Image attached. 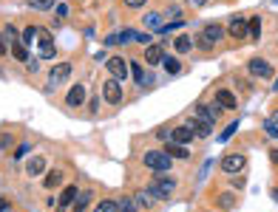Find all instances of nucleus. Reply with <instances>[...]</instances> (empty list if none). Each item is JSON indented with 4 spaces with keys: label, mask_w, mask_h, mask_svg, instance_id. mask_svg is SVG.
<instances>
[{
    "label": "nucleus",
    "mask_w": 278,
    "mask_h": 212,
    "mask_svg": "<svg viewBox=\"0 0 278 212\" xmlns=\"http://www.w3.org/2000/svg\"><path fill=\"white\" fill-rule=\"evenodd\" d=\"M29 150H31V145H29V142H23V145H20L17 150H14V161H20V158H23Z\"/></svg>",
    "instance_id": "37998d69"
},
{
    "label": "nucleus",
    "mask_w": 278,
    "mask_h": 212,
    "mask_svg": "<svg viewBox=\"0 0 278 212\" xmlns=\"http://www.w3.org/2000/svg\"><path fill=\"white\" fill-rule=\"evenodd\" d=\"M117 209H119V212H142V209H139V204L134 201V195H125V198H119V201H117Z\"/></svg>",
    "instance_id": "c85d7f7f"
},
{
    "label": "nucleus",
    "mask_w": 278,
    "mask_h": 212,
    "mask_svg": "<svg viewBox=\"0 0 278 212\" xmlns=\"http://www.w3.org/2000/svg\"><path fill=\"white\" fill-rule=\"evenodd\" d=\"M66 17H68V6L62 3V6H57V23H62Z\"/></svg>",
    "instance_id": "49530a36"
},
{
    "label": "nucleus",
    "mask_w": 278,
    "mask_h": 212,
    "mask_svg": "<svg viewBox=\"0 0 278 212\" xmlns=\"http://www.w3.org/2000/svg\"><path fill=\"white\" fill-rule=\"evenodd\" d=\"M176 187H179V178H173L170 173H154V178L148 181V190L156 195L159 201L170 198L173 193H176Z\"/></svg>",
    "instance_id": "f257e3e1"
},
{
    "label": "nucleus",
    "mask_w": 278,
    "mask_h": 212,
    "mask_svg": "<svg viewBox=\"0 0 278 212\" xmlns=\"http://www.w3.org/2000/svg\"><path fill=\"white\" fill-rule=\"evenodd\" d=\"M9 54H12L17 62H23V65H26V62H29V45H23V42L17 40V42H12V45H9Z\"/></svg>",
    "instance_id": "5701e85b"
},
{
    "label": "nucleus",
    "mask_w": 278,
    "mask_h": 212,
    "mask_svg": "<svg viewBox=\"0 0 278 212\" xmlns=\"http://www.w3.org/2000/svg\"><path fill=\"white\" fill-rule=\"evenodd\" d=\"M272 198H275V201H278V187H275V190H272Z\"/></svg>",
    "instance_id": "864d4df0"
},
{
    "label": "nucleus",
    "mask_w": 278,
    "mask_h": 212,
    "mask_svg": "<svg viewBox=\"0 0 278 212\" xmlns=\"http://www.w3.org/2000/svg\"><path fill=\"white\" fill-rule=\"evenodd\" d=\"M97 110H99V99H97V93H94V97L88 99V113L97 116Z\"/></svg>",
    "instance_id": "c03bdc74"
},
{
    "label": "nucleus",
    "mask_w": 278,
    "mask_h": 212,
    "mask_svg": "<svg viewBox=\"0 0 278 212\" xmlns=\"http://www.w3.org/2000/svg\"><path fill=\"white\" fill-rule=\"evenodd\" d=\"M6 209V198H3V195H0V212Z\"/></svg>",
    "instance_id": "603ef678"
},
{
    "label": "nucleus",
    "mask_w": 278,
    "mask_h": 212,
    "mask_svg": "<svg viewBox=\"0 0 278 212\" xmlns=\"http://www.w3.org/2000/svg\"><path fill=\"white\" fill-rule=\"evenodd\" d=\"M91 201H94V190H82V193L77 195V201H74V212H88Z\"/></svg>",
    "instance_id": "393cba45"
},
{
    "label": "nucleus",
    "mask_w": 278,
    "mask_h": 212,
    "mask_svg": "<svg viewBox=\"0 0 278 212\" xmlns=\"http://www.w3.org/2000/svg\"><path fill=\"white\" fill-rule=\"evenodd\" d=\"M162 68H165V74H170V77L182 74V62L176 60V57H170V54H165V57H162Z\"/></svg>",
    "instance_id": "a878e982"
},
{
    "label": "nucleus",
    "mask_w": 278,
    "mask_h": 212,
    "mask_svg": "<svg viewBox=\"0 0 278 212\" xmlns=\"http://www.w3.org/2000/svg\"><path fill=\"white\" fill-rule=\"evenodd\" d=\"M156 139L167 142V139H170V127H156Z\"/></svg>",
    "instance_id": "a18cd8bd"
},
{
    "label": "nucleus",
    "mask_w": 278,
    "mask_h": 212,
    "mask_svg": "<svg viewBox=\"0 0 278 212\" xmlns=\"http://www.w3.org/2000/svg\"><path fill=\"white\" fill-rule=\"evenodd\" d=\"M213 99H216V102L222 105L224 110H236V108H239V97H236V93L230 91V88H216Z\"/></svg>",
    "instance_id": "f8f14e48"
},
{
    "label": "nucleus",
    "mask_w": 278,
    "mask_h": 212,
    "mask_svg": "<svg viewBox=\"0 0 278 212\" xmlns=\"http://www.w3.org/2000/svg\"><path fill=\"white\" fill-rule=\"evenodd\" d=\"M193 139H196V136H193L190 127L179 125V127H173V130H170V139H167V142H176V145H187V147H190Z\"/></svg>",
    "instance_id": "4468645a"
},
{
    "label": "nucleus",
    "mask_w": 278,
    "mask_h": 212,
    "mask_svg": "<svg viewBox=\"0 0 278 212\" xmlns=\"http://www.w3.org/2000/svg\"><path fill=\"white\" fill-rule=\"evenodd\" d=\"M261 127H264V133H267V139L278 142V125H275V122H272V119H264V125H261Z\"/></svg>",
    "instance_id": "2f4dec72"
},
{
    "label": "nucleus",
    "mask_w": 278,
    "mask_h": 212,
    "mask_svg": "<svg viewBox=\"0 0 278 212\" xmlns=\"http://www.w3.org/2000/svg\"><path fill=\"white\" fill-rule=\"evenodd\" d=\"M105 71H108V77H114V79L122 82V79L131 74V68H128V60H125V57H108L105 60Z\"/></svg>",
    "instance_id": "0eeeda50"
},
{
    "label": "nucleus",
    "mask_w": 278,
    "mask_h": 212,
    "mask_svg": "<svg viewBox=\"0 0 278 212\" xmlns=\"http://www.w3.org/2000/svg\"><path fill=\"white\" fill-rule=\"evenodd\" d=\"M77 195H80V190H77V184H68V187H62V193H60V198H57V206H71L77 201Z\"/></svg>",
    "instance_id": "6ab92c4d"
},
{
    "label": "nucleus",
    "mask_w": 278,
    "mask_h": 212,
    "mask_svg": "<svg viewBox=\"0 0 278 212\" xmlns=\"http://www.w3.org/2000/svg\"><path fill=\"white\" fill-rule=\"evenodd\" d=\"M204 212H207V209H204Z\"/></svg>",
    "instance_id": "4d7b16f0"
},
{
    "label": "nucleus",
    "mask_w": 278,
    "mask_h": 212,
    "mask_svg": "<svg viewBox=\"0 0 278 212\" xmlns=\"http://www.w3.org/2000/svg\"><path fill=\"white\" fill-rule=\"evenodd\" d=\"M37 26H26L23 29V34H20V42H23V45H31V40H34V37H37Z\"/></svg>",
    "instance_id": "7c9ffc66"
},
{
    "label": "nucleus",
    "mask_w": 278,
    "mask_h": 212,
    "mask_svg": "<svg viewBox=\"0 0 278 212\" xmlns=\"http://www.w3.org/2000/svg\"><path fill=\"white\" fill-rule=\"evenodd\" d=\"M94 212H119L117 209V198H102L97 206H94Z\"/></svg>",
    "instance_id": "c756f323"
},
{
    "label": "nucleus",
    "mask_w": 278,
    "mask_h": 212,
    "mask_svg": "<svg viewBox=\"0 0 278 212\" xmlns=\"http://www.w3.org/2000/svg\"><path fill=\"white\" fill-rule=\"evenodd\" d=\"M185 125L193 130V136H196V139H207V136L213 133V125H210V122L199 119L196 113H193V116H187V119H185Z\"/></svg>",
    "instance_id": "9d476101"
},
{
    "label": "nucleus",
    "mask_w": 278,
    "mask_h": 212,
    "mask_svg": "<svg viewBox=\"0 0 278 212\" xmlns=\"http://www.w3.org/2000/svg\"><path fill=\"white\" fill-rule=\"evenodd\" d=\"M272 91H278V79H275V82H272Z\"/></svg>",
    "instance_id": "6e6d98bb"
},
{
    "label": "nucleus",
    "mask_w": 278,
    "mask_h": 212,
    "mask_svg": "<svg viewBox=\"0 0 278 212\" xmlns=\"http://www.w3.org/2000/svg\"><path fill=\"white\" fill-rule=\"evenodd\" d=\"M230 187H236V190H244V187H247V178L241 176V173H236V176H233V181H230Z\"/></svg>",
    "instance_id": "a19ab883"
},
{
    "label": "nucleus",
    "mask_w": 278,
    "mask_h": 212,
    "mask_svg": "<svg viewBox=\"0 0 278 212\" xmlns=\"http://www.w3.org/2000/svg\"><path fill=\"white\" fill-rule=\"evenodd\" d=\"M40 57H43V60H54L57 57V45L54 42H51V45H40Z\"/></svg>",
    "instance_id": "e433bc0d"
},
{
    "label": "nucleus",
    "mask_w": 278,
    "mask_h": 212,
    "mask_svg": "<svg viewBox=\"0 0 278 212\" xmlns=\"http://www.w3.org/2000/svg\"><path fill=\"white\" fill-rule=\"evenodd\" d=\"M250 74H253L255 79H272V74H275V68H272L270 60H264V57H253V60L247 62Z\"/></svg>",
    "instance_id": "423d86ee"
},
{
    "label": "nucleus",
    "mask_w": 278,
    "mask_h": 212,
    "mask_svg": "<svg viewBox=\"0 0 278 212\" xmlns=\"http://www.w3.org/2000/svg\"><path fill=\"white\" fill-rule=\"evenodd\" d=\"M236 127H239V125H236V122H233V125H227V127H224V133L219 136V142H227V139H233V133H236Z\"/></svg>",
    "instance_id": "79ce46f5"
},
{
    "label": "nucleus",
    "mask_w": 278,
    "mask_h": 212,
    "mask_svg": "<svg viewBox=\"0 0 278 212\" xmlns=\"http://www.w3.org/2000/svg\"><path fill=\"white\" fill-rule=\"evenodd\" d=\"M233 82L239 85V91H241V93H253V85H250L247 79H241V77H233Z\"/></svg>",
    "instance_id": "ea45409f"
},
{
    "label": "nucleus",
    "mask_w": 278,
    "mask_h": 212,
    "mask_svg": "<svg viewBox=\"0 0 278 212\" xmlns=\"http://www.w3.org/2000/svg\"><path fill=\"white\" fill-rule=\"evenodd\" d=\"M71 77V62H57V65H51L49 71V82H46V93H51L60 82H66V79Z\"/></svg>",
    "instance_id": "39448f33"
},
{
    "label": "nucleus",
    "mask_w": 278,
    "mask_h": 212,
    "mask_svg": "<svg viewBox=\"0 0 278 212\" xmlns=\"http://www.w3.org/2000/svg\"><path fill=\"white\" fill-rule=\"evenodd\" d=\"M247 37H250L253 42L261 40V17H250V20H247Z\"/></svg>",
    "instance_id": "cd10ccee"
},
{
    "label": "nucleus",
    "mask_w": 278,
    "mask_h": 212,
    "mask_svg": "<svg viewBox=\"0 0 278 212\" xmlns=\"http://www.w3.org/2000/svg\"><path fill=\"white\" fill-rule=\"evenodd\" d=\"M6 49H9V45H6V37H3V31H0V57L6 54Z\"/></svg>",
    "instance_id": "09e8293b"
},
{
    "label": "nucleus",
    "mask_w": 278,
    "mask_h": 212,
    "mask_svg": "<svg viewBox=\"0 0 278 212\" xmlns=\"http://www.w3.org/2000/svg\"><path fill=\"white\" fill-rule=\"evenodd\" d=\"M122 6L128 9V12H139L142 6H148V0H122Z\"/></svg>",
    "instance_id": "f704fd0d"
},
{
    "label": "nucleus",
    "mask_w": 278,
    "mask_h": 212,
    "mask_svg": "<svg viewBox=\"0 0 278 212\" xmlns=\"http://www.w3.org/2000/svg\"><path fill=\"white\" fill-rule=\"evenodd\" d=\"M162 150H165L167 156L173 158V161H176V158H182V161H187V158H190V147H187V145H176V142H165V147H162Z\"/></svg>",
    "instance_id": "dca6fc26"
},
{
    "label": "nucleus",
    "mask_w": 278,
    "mask_h": 212,
    "mask_svg": "<svg viewBox=\"0 0 278 212\" xmlns=\"http://www.w3.org/2000/svg\"><path fill=\"white\" fill-rule=\"evenodd\" d=\"M134 201L139 204V209H154V206L159 204V198H156L151 190H136V193H134Z\"/></svg>",
    "instance_id": "a211bd4d"
},
{
    "label": "nucleus",
    "mask_w": 278,
    "mask_h": 212,
    "mask_svg": "<svg viewBox=\"0 0 278 212\" xmlns=\"http://www.w3.org/2000/svg\"><path fill=\"white\" fill-rule=\"evenodd\" d=\"M244 167H247V156H244V153H227V156H222V161H219V170H222L224 176H236V173H241Z\"/></svg>",
    "instance_id": "20e7f679"
},
{
    "label": "nucleus",
    "mask_w": 278,
    "mask_h": 212,
    "mask_svg": "<svg viewBox=\"0 0 278 212\" xmlns=\"http://www.w3.org/2000/svg\"><path fill=\"white\" fill-rule=\"evenodd\" d=\"M128 68H131V77H134V82L139 85V88H145V77H148V71L142 68V62L131 60V62H128Z\"/></svg>",
    "instance_id": "4be33fe9"
},
{
    "label": "nucleus",
    "mask_w": 278,
    "mask_h": 212,
    "mask_svg": "<svg viewBox=\"0 0 278 212\" xmlns=\"http://www.w3.org/2000/svg\"><path fill=\"white\" fill-rule=\"evenodd\" d=\"M193 9H202V6H207V0H187Z\"/></svg>",
    "instance_id": "8fccbe9b"
},
{
    "label": "nucleus",
    "mask_w": 278,
    "mask_h": 212,
    "mask_svg": "<svg viewBox=\"0 0 278 212\" xmlns=\"http://www.w3.org/2000/svg\"><path fill=\"white\" fill-rule=\"evenodd\" d=\"M142 167H148L151 173H170L173 158L165 150H145L142 153Z\"/></svg>",
    "instance_id": "f03ea898"
},
{
    "label": "nucleus",
    "mask_w": 278,
    "mask_h": 212,
    "mask_svg": "<svg viewBox=\"0 0 278 212\" xmlns=\"http://www.w3.org/2000/svg\"><path fill=\"white\" fill-rule=\"evenodd\" d=\"M272 122H275V125H278V110H275V113H272Z\"/></svg>",
    "instance_id": "5fc2aeb1"
},
{
    "label": "nucleus",
    "mask_w": 278,
    "mask_h": 212,
    "mask_svg": "<svg viewBox=\"0 0 278 212\" xmlns=\"http://www.w3.org/2000/svg\"><path fill=\"white\" fill-rule=\"evenodd\" d=\"M165 45L167 42H154V45H148V49H145V65H159L162 57H165Z\"/></svg>",
    "instance_id": "2eb2a0df"
},
{
    "label": "nucleus",
    "mask_w": 278,
    "mask_h": 212,
    "mask_svg": "<svg viewBox=\"0 0 278 212\" xmlns=\"http://www.w3.org/2000/svg\"><path fill=\"white\" fill-rule=\"evenodd\" d=\"M145 29H151V31H162V23H165V17H162V12H151V14H145Z\"/></svg>",
    "instance_id": "bb28decb"
},
{
    "label": "nucleus",
    "mask_w": 278,
    "mask_h": 212,
    "mask_svg": "<svg viewBox=\"0 0 278 212\" xmlns=\"http://www.w3.org/2000/svg\"><path fill=\"white\" fill-rule=\"evenodd\" d=\"M222 110L224 108L216 102V99H213V102H199L196 105V116H199V119H204V122H210V125H216V122H219Z\"/></svg>",
    "instance_id": "6e6552de"
},
{
    "label": "nucleus",
    "mask_w": 278,
    "mask_h": 212,
    "mask_svg": "<svg viewBox=\"0 0 278 212\" xmlns=\"http://www.w3.org/2000/svg\"><path fill=\"white\" fill-rule=\"evenodd\" d=\"M173 51H176V54H190L193 51V37L190 34H179L176 40H173Z\"/></svg>",
    "instance_id": "412c9836"
},
{
    "label": "nucleus",
    "mask_w": 278,
    "mask_h": 212,
    "mask_svg": "<svg viewBox=\"0 0 278 212\" xmlns=\"http://www.w3.org/2000/svg\"><path fill=\"white\" fill-rule=\"evenodd\" d=\"M31 9H37V12H51L54 9V0H29Z\"/></svg>",
    "instance_id": "72a5a7b5"
},
{
    "label": "nucleus",
    "mask_w": 278,
    "mask_h": 212,
    "mask_svg": "<svg viewBox=\"0 0 278 212\" xmlns=\"http://www.w3.org/2000/svg\"><path fill=\"white\" fill-rule=\"evenodd\" d=\"M162 17H165V23H167V20H170V23H173V20H185V17H182V9L179 6H167L165 12H162Z\"/></svg>",
    "instance_id": "473e14b6"
},
{
    "label": "nucleus",
    "mask_w": 278,
    "mask_h": 212,
    "mask_svg": "<svg viewBox=\"0 0 278 212\" xmlns=\"http://www.w3.org/2000/svg\"><path fill=\"white\" fill-rule=\"evenodd\" d=\"M216 206L222 212H230L236 206V195H233V190H227V193H219L216 195Z\"/></svg>",
    "instance_id": "b1692460"
},
{
    "label": "nucleus",
    "mask_w": 278,
    "mask_h": 212,
    "mask_svg": "<svg viewBox=\"0 0 278 212\" xmlns=\"http://www.w3.org/2000/svg\"><path fill=\"white\" fill-rule=\"evenodd\" d=\"M85 97H88L85 85H80V82H77L74 88H68V93H66V108H71V110L82 108V102H85Z\"/></svg>",
    "instance_id": "9b49d317"
},
{
    "label": "nucleus",
    "mask_w": 278,
    "mask_h": 212,
    "mask_svg": "<svg viewBox=\"0 0 278 212\" xmlns=\"http://www.w3.org/2000/svg\"><path fill=\"white\" fill-rule=\"evenodd\" d=\"M62 178H66V173H62V170H46V173H43V190H49V193H51V190H57V187H60V184H62Z\"/></svg>",
    "instance_id": "f3484780"
},
{
    "label": "nucleus",
    "mask_w": 278,
    "mask_h": 212,
    "mask_svg": "<svg viewBox=\"0 0 278 212\" xmlns=\"http://www.w3.org/2000/svg\"><path fill=\"white\" fill-rule=\"evenodd\" d=\"M46 170H49V158L46 156H34V158H29V164H26V176L37 178V176H43Z\"/></svg>",
    "instance_id": "ddd939ff"
},
{
    "label": "nucleus",
    "mask_w": 278,
    "mask_h": 212,
    "mask_svg": "<svg viewBox=\"0 0 278 212\" xmlns=\"http://www.w3.org/2000/svg\"><path fill=\"white\" fill-rule=\"evenodd\" d=\"M193 42H196V45H199L202 51H210V49H213V42L207 40V37H204V31H199V34H196V40H193Z\"/></svg>",
    "instance_id": "c9c22d12"
},
{
    "label": "nucleus",
    "mask_w": 278,
    "mask_h": 212,
    "mask_svg": "<svg viewBox=\"0 0 278 212\" xmlns=\"http://www.w3.org/2000/svg\"><path fill=\"white\" fill-rule=\"evenodd\" d=\"M202 31H204V37H207V40H210L213 45H219V42H222L224 37H227V31H224V29H222V26H219V23H210V26H204Z\"/></svg>",
    "instance_id": "aec40b11"
},
{
    "label": "nucleus",
    "mask_w": 278,
    "mask_h": 212,
    "mask_svg": "<svg viewBox=\"0 0 278 212\" xmlns=\"http://www.w3.org/2000/svg\"><path fill=\"white\" fill-rule=\"evenodd\" d=\"M12 147H14V136L12 133H3V136H0V150L6 153V150H12Z\"/></svg>",
    "instance_id": "4c0bfd02"
},
{
    "label": "nucleus",
    "mask_w": 278,
    "mask_h": 212,
    "mask_svg": "<svg viewBox=\"0 0 278 212\" xmlns=\"http://www.w3.org/2000/svg\"><path fill=\"white\" fill-rule=\"evenodd\" d=\"M270 161H272V164H278V150H270Z\"/></svg>",
    "instance_id": "3c124183"
},
{
    "label": "nucleus",
    "mask_w": 278,
    "mask_h": 212,
    "mask_svg": "<svg viewBox=\"0 0 278 212\" xmlns=\"http://www.w3.org/2000/svg\"><path fill=\"white\" fill-rule=\"evenodd\" d=\"M3 37H6V40H9V45L20 40V34H17V29H14V26H6V29H3Z\"/></svg>",
    "instance_id": "58836bf2"
},
{
    "label": "nucleus",
    "mask_w": 278,
    "mask_h": 212,
    "mask_svg": "<svg viewBox=\"0 0 278 212\" xmlns=\"http://www.w3.org/2000/svg\"><path fill=\"white\" fill-rule=\"evenodd\" d=\"M26 71H29V74H37L40 71V62L37 60H29V62H26Z\"/></svg>",
    "instance_id": "de8ad7c7"
},
{
    "label": "nucleus",
    "mask_w": 278,
    "mask_h": 212,
    "mask_svg": "<svg viewBox=\"0 0 278 212\" xmlns=\"http://www.w3.org/2000/svg\"><path fill=\"white\" fill-rule=\"evenodd\" d=\"M102 99H105L111 108H117V105L125 102V93H122V82L114 77H108L105 82H102Z\"/></svg>",
    "instance_id": "7ed1b4c3"
},
{
    "label": "nucleus",
    "mask_w": 278,
    "mask_h": 212,
    "mask_svg": "<svg viewBox=\"0 0 278 212\" xmlns=\"http://www.w3.org/2000/svg\"><path fill=\"white\" fill-rule=\"evenodd\" d=\"M224 31H227V37H233V40H247V17H241V14L230 17Z\"/></svg>",
    "instance_id": "1a4fd4ad"
}]
</instances>
